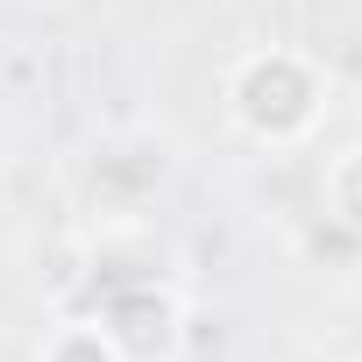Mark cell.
<instances>
[{
    "instance_id": "2",
    "label": "cell",
    "mask_w": 362,
    "mask_h": 362,
    "mask_svg": "<svg viewBox=\"0 0 362 362\" xmlns=\"http://www.w3.org/2000/svg\"><path fill=\"white\" fill-rule=\"evenodd\" d=\"M43 362H121V355L107 348V334H100L93 320H64V327L50 334V348H43Z\"/></svg>"
},
{
    "instance_id": "1",
    "label": "cell",
    "mask_w": 362,
    "mask_h": 362,
    "mask_svg": "<svg viewBox=\"0 0 362 362\" xmlns=\"http://www.w3.org/2000/svg\"><path fill=\"white\" fill-rule=\"evenodd\" d=\"M334 107V86L327 71L305 57V50H249L235 71H228V121L263 142V149H291V142H313V128L327 121Z\"/></svg>"
}]
</instances>
